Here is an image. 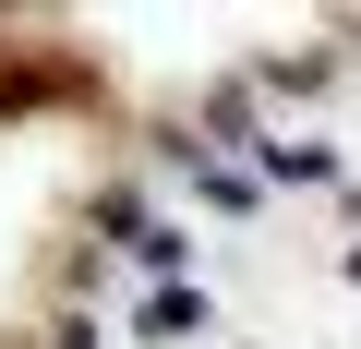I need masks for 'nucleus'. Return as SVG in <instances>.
<instances>
[{
	"instance_id": "f257e3e1",
	"label": "nucleus",
	"mask_w": 361,
	"mask_h": 349,
	"mask_svg": "<svg viewBox=\"0 0 361 349\" xmlns=\"http://www.w3.org/2000/svg\"><path fill=\"white\" fill-rule=\"evenodd\" d=\"M145 337H205V289H157L145 301Z\"/></svg>"
},
{
	"instance_id": "f03ea898",
	"label": "nucleus",
	"mask_w": 361,
	"mask_h": 349,
	"mask_svg": "<svg viewBox=\"0 0 361 349\" xmlns=\"http://www.w3.org/2000/svg\"><path fill=\"white\" fill-rule=\"evenodd\" d=\"M265 181H337L325 145H265Z\"/></svg>"
}]
</instances>
